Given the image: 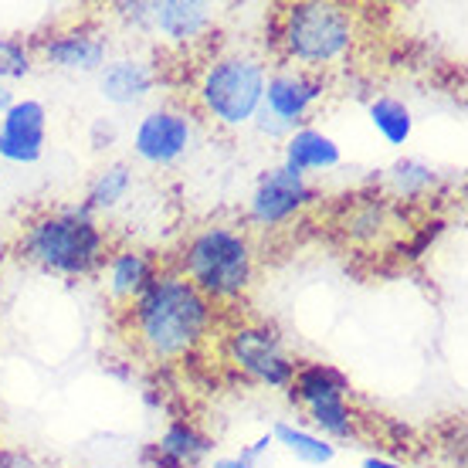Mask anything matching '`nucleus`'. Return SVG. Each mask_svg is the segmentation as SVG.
<instances>
[{
    "label": "nucleus",
    "mask_w": 468,
    "mask_h": 468,
    "mask_svg": "<svg viewBox=\"0 0 468 468\" xmlns=\"http://www.w3.org/2000/svg\"><path fill=\"white\" fill-rule=\"evenodd\" d=\"M211 468H258V465H251V462H245V458H238V455H221V458H214Z\"/></svg>",
    "instance_id": "cd10ccee"
},
{
    "label": "nucleus",
    "mask_w": 468,
    "mask_h": 468,
    "mask_svg": "<svg viewBox=\"0 0 468 468\" xmlns=\"http://www.w3.org/2000/svg\"><path fill=\"white\" fill-rule=\"evenodd\" d=\"M340 164H343L340 143L316 126L292 129L285 136V143H282V166L299 176L326 174V170H336Z\"/></svg>",
    "instance_id": "dca6fc26"
},
{
    "label": "nucleus",
    "mask_w": 468,
    "mask_h": 468,
    "mask_svg": "<svg viewBox=\"0 0 468 468\" xmlns=\"http://www.w3.org/2000/svg\"><path fill=\"white\" fill-rule=\"evenodd\" d=\"M160 269H164V258H156V251H150V248L119 241L109 251L99 279H102V289H106L116 316H122L129 305L150 289V282L160 275Z\"/></svg>",
    "instance_id": "f8f14e48"
},
{
    "label": "nucleus",
    "mask_w": 468,
    "mask_h": 468,
    "mask_svg": "<svg viewBox=\"0 0 468 468\" xmlns=\"http://www.w3.org/2000/svg\"><path fill=\"white\" fill-rule=\"evenodd\" d=\"M35 61L65 75H99L112 58V37L95 17H69L31 41Z\"/></svg>",
    "instance_id": "0eeeda50"
},
{
    "label": "nucleus",
    "mask_w": 468,
    "mask_h": 468,
    "mask_svg": "<svg viewBox=\"0 0 468 468\" xmlns=\"http://www.w3.org/2000/svg\"><path fill=\"white\" fill-rule=\"evenodd\" d=\"M305 421H309V431H316L319 438H326V441H353V438H360L363 431V418L360 410L353 408L350 394L346 398H329V400H319V404H309L303 408Z\"/></svg>",
    "instance_id": "aec40b11"
},
{
    "label": "nucleus",
    "mask_w": 468,
    "mask_h": 468,
    "mask_svg": "<svg viewBox=\"0 0 468 468\" xmlns=\"http://www.w3.org/2000/svg\"><path fill=\"white\" fill-rule=\"evenodd\" d=\"M285 390H289V400L299 410L309 408V404H319V400L353 394L350 377L343 374V370H336L333 363H319V360L295 363V374Z\"/></svg>",
    "instance_id": "a211bd4d"
},
{
    "label": "nucleus",
    "mask_w": 468,
    "mask_h": 468,
    "mask_svg": "<svg viewBox=\"0 0 468 468\" xmlns=\"http://www.w3.org/2000/svg\"><path fill=\"white\" fill-rule=\"evenodd\" d=\"M218 353L238 377H245L248 384L285 390L295 374V356L285 346V336L279 329L255 316H221L218 326Z\"/></svg>",
    "instance_id": "423d86ee"
},
{
    "label": "nucleus",
    "mask_w": 468,
    "mask_h": 468,
    "mask_svg": "<svg viewBox=\"0 0 468 468\" xmlns=\"http://www.w3.org/2000/svg\"><path fill=\"white\" fill-rule=\"evenodd\" d=\"M11 234L4 231V224H0V271H4V265L11 261Z\"/></svg>",
    "instance_id": "c85d7f7f"
},
{
    "label": "nucleus",
    "mask_w": 468,
    "mask_h": 468,
    "mask_svg": "<svg viewBox=\"0 0 468 468\" xmlns=\"http://www.w3.org/2000/svg\"><path fill=\"white\" fill-rule=\"evenodd\" d=\"M214 455V438L187 418H174L146 448L153 468H200Z\"/></svg>",
    "instance_id": "2eb2a0df"
},
{
    "label": "nucleus",
    "mask_w": 468,
    "mask_h": 468,
    "mask_svg": "<svg viewBox=\"0 0 468 468\" xmlns=\"http://www.w3.org/2000/svg\"><path fill=\"white\" fill-rule=\"evenodd\" d=\"M35 51H31V41L24 37H7L0 35V85L21 82L35 71Z\"/></svg>",
    "instance_id": "b1692460"
},
{
    "label": "nucleus",
    "mask_w": 468,
    "mask_h": 468,
    "mask_svg": "<svg viewBox=\"0 0 468 468\" xmlns=\"http://www.w3.org/2000/svg\"><path fill=\"white\" fill-rule=\"evenodd\" d=\"M319 200V190L309 184V176H299L285 166H269L261 170L248 200L245 224L248 231H279L299 221L313 204Z\"/></svg>",
    "instance_id": "1a4fd4ad"
},
{
    "label": "nucleus",
    "mask_w": 468,
    "mask_h": 468,
    "mask_svg": "<svg viewBox=\"0 0 468 468\" xmlns=\"http://www.w3.org/2000/svg\"><path fill=\"white\" fill-rule=\"evenodd\" d=\"M0 468H55L41 455H35L31 448L21 445H0Z\"/></svg>",
    "instance_id": "393cba45"
},
{
    "label": "nucleus",
    "mask_w": 468,
    "mask_h": 468,
    "mask_svg": "<svg viewBox=\"0 0 468 468\" xmlns=\"http://www.w3.org/2000/svg\"><path fill=\"white\" fill-rule=\"evenodd\" d=\"M434 184H438V174L431 166L414 160V156H404L387 170L384 194L390 200H424L434 190Z\"/></svg>",
    "instance_id": "4be33fe9"
},
{
    "label": "nucleus",
    "mask_w": 468,
    "mask_h": 468,
    "mask_svg": "<svg viewBox=\"0 0 468 468\" xmlns=\"http://www.w3.org/2000/svg\"><path fill=\"white\" fill-rule=\"evenodd\" d=\"M48 150V106L41 99H17L0 116V164L31 166Z\"/></svg>",
    "instance_id": "ddd939ff"
},
{
    "label": "nucleus",
    "mask_w": 468,
    "mask_h": 468,
    "mask_svg": "<svg viewBox=\"0 0 468 468\" xmlns=\"http://www.w3.org/2000/svg\"><path fill=\"white\" fill-rule=\"evenodd\" d=\"M197 116L187 102H160L146 109L133 126V160L150 170H170L176 166L197 143Z\"/></svg>",
    "instance_id": "6e6552de"
},
{
    "label": "nucleus",
    "mask_w": 468,
    "mask_h": 468,
    "mask_svg": "<svg viewBox=\"0 0 468 468\" xmlns=\"http://www.w3.org/2000/svg\"><path fill=\"white\" fill-rule=\"evenodd\" d=\"M340 228L353 245H384V238L394 228V200L380 194V190L367 194V197H356V204L346 207V214H343Z\"/></svg>",
    "instance_id": "6ab92c4d"
},
{
    "label": "nucleus",
    "mask_w": 468,
    "mask_h": 468,
    "mask_svg": "<svg viewBox=\"0 0 468 468\" xmlns=\"http://www.w3.org/2000/svg\"><path fill=\"white\" fill-rule=\"evenodd\" d=\"M129 350L153 367H176L207 350L218 336L221 313L164 261L150 289L119 316Z\"/></svg>",
    "instance_id": "f257e3e1"
},
{
    "label": "nucleus",
    "mask_w": 468,
    "mask_h": 468,
    "mask_svg": "<svg viewBox=\"0 0 468 468\" xmlns=\"http://www.w3.org/2000/svg\"><path fill=\"white\" fill-rule=\"evenodd\" d=\"M218 11L204 0H153L150 35H156L174 51H204L211 45Z\"/></svg>",
    "instance_id": "9b49d317"
},
{
    "label": "nucleus",
    "mask_w": 468,
    "mask_h": 468,
    "mask_svg": "<svg viewBox=\"0 0 468 468\" xmlns=\"http://www.w3.org/2000/svg\"><path fill=\"white\" fill-rule=\"evenodd\" d=\"M14 102H17V92H14L11 85H0V116H4V112L14 106Z\"/></svg>",
    "instance_id": "c756f323"
},
{
    "label": "nucleus",
    "mask_w": 468,
    "mask_h": 468,
    "mask_svg": "<svg viewBox=\"0 0 468 468\" xmlns=\"http://www.w3.org/2000/svg\"><path fill=\"white\" fill-rule=\"evenodd\" d=\"M367 112H370V122L384 136L387 146H404L414 136V112L398 95H377V99H370Z\"/></svg>",
    "instance_id": "5701e85b"
},
{
    "label": "nucleus",
    "mask_w": 468,
    "mask_h": 468,
    "mask_svg": "<svg viewBox=\"0 0 468 468\" xmlns=\"http://www.w3.org/2000/svg\"><path fill=\"white\" fill-rule=\"evenodd\" d=\"M184 279L221 313H241L258 279L255 234L241 221H207L184 238V245L170 258Z\"/></svg>",
    "instance_id": "20e7f679"
},
{
    "label": "nucleus",
    "mask_w": 468,
    "mask_h": 468,
    "mask_svg": "<svg viewBox=\"0 0 468 468\" xmlns=\"http://www.w3.org/2000/svg\"><path fill=\"white\" fill-rule=\"evenodd\" d=\"M271 448H275V441H271V434H261L258 441H251L248 448H241V455L238 458H245V462H251V465H258V458L261 455H269Z\"/></svg>",
    "instance_id": "bb28decb"
},
{
    "label": "nucleus",
    "mask_w": 468,
    "mask_h": 468,
    "mask_svg": "<svg viewBox=\"0 0 468 468\" xmlns=\"http://www.w3.org/2000/svg\"><path fill=\"white\" fill-rule=\"evenodd\" d=\"M136 180H140V170H136L133 160H106V164L89 176L82 204L99 218V221H102V218H112V214L122 211L129 204V197L136 194Z\"/></svg>",
    "instance_id": "f3484780"
},
{
    "label": "nucleus",
    "mask_w": 468,
    "mask_h": 468,
    "mask_svg": "<svg viewBox=\"0 0 468 468\" xmlns=\"http://www.w3.org/2000/svg\"><path fill=\"white\" fill-rule=\"evenodd\" d=\"M333 79L323 75H309V71L289 69V65H271L269 82H265V99H261V112L279 119L282 126L299 129L309 126V119L323 102H326Z\"/></svg>",
    "instance_id": "9d476101"
},
{
    "label": "nucleus",
    "mask_w": 468,
    "mask_h": 468,
    "mask_svg": "<svg viewBox=\"0 0 468 468\" xmlns=\"http://www.w3.org/2000/svg\"><path fill=\"white\" fill-rule=\"evenodd\" d=\"M269 71V51L255 45L204 48L190 82L187 109L214 133H241L261 109Z\"/></svg>",
    "instance_id": "39448f33"
},
{
    "label": "nucleus",
    "mask_w": 468,
    "mask_h": 468,
    "mask_svg": "<svg viewBox=\"0 0 468 468\" xmlns=\"http://www.w3.org/2000/svg\"><path fill=\"white\" fill-rule=\"evenodd\" d=\"M160 85V61L153 55H112L99 71V95L116 109L143 106Z\"/></svg>",
    "instance_id": "4468645a"
},
{
    "label": "nucleus",
    "mask_w": 468,
    "mask_h": 468,
    "mask_svg": "<svg viewBox=\"0 0 468 468\" xmlns=\"http://www.w3.org/2000/svg\"><path fill=\"white\" fill-rule=\"evenodd\" d=\"M116 143V122L112 119H95V126H92V146L95 150H109Z\"/></svg>",
    "instance_id": "a878e982"
},
{
    "label": "nucleus",
    "mask_w": 468,
    "mask_h": 468,
    "mask_svg": "<svg viewBox=\"0 0 468 468\" xmlns=\"http://www.w3.org/2000/svg\"><path fill=\"white\" fill-rule=\"evenodd\" d=\"M269 434L275 445H282L295 462H303V465H329L336 458V445L326 441V438H319L316 431L303 428V424L279 421Z\"/></svg>",
    "instance_id": "412c9836"
},
{
    "label": "nucleus",
    "mask_w": 468,
    "mask_h": 468,
    "mask_svg": "<svg viewBox=\"0 0 468 468\" xmlns=\"http://www.w3.org/2000/svg\"><path fill=\"white\" fill-rule=\"evenodd\" d=\"M360 468H408V465H400V462H390V458H367Z\"/></svg>",
    "instance_id": "7c9ffc66"
},
{
    "label": "nucleus",
    "mask_w": 468,
    "mask_h": 468,
    "mask_svg": "<svg viewBox=\"0 0 468 468\" xmlns=\"http://www.w3.org/2000/svg\"><path fill=\"white\" fill-rule=\"evenodd\" d=\"M116 245V231L82 200L35 207L11 234V255L55 279H99Z\"/></svg>",
    "instance_id": "f03ea898"
},
{
    "label": "nucleus",
    "mask_w": 468,
    "mask_h": 468,
    "mask_svg": "<svg viewBox=\"0 0 468 468\" xmlns=\"http://www.w3.org/2000/svg\"><path fill=\"white\" fill-rule=\"evenodd\" d=\"M363 27L356 7L333 0H295L275 11L269 37L271 65L333 79L356 58Z\"/></svg>",
    "instance_id": "7ed1b4c3"
},
{
    "label": "nucleus",
    "mask_w": 468,
    "mask_h": 468,
    "mask_svg": "<svg viewBox=\"0 0 468 468\" xmlns=\"http://www.w3.org/2000/svg\"><path fill=\"white\" fill-rule=\"evenodd\" d=\"M0 166H4V164H0Z\"/></svg>",
    "instance_id": "2f4dec72"
}]
</instances>
